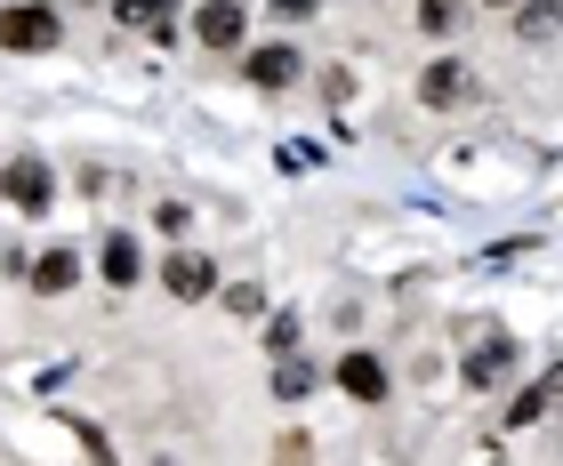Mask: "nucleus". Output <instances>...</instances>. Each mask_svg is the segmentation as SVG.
<instances>
[{"label": "nucleus", "instance_id": "nucleus-1", "mask_svg": "<svg viewBox=\"0 0 563 466\" xmlns=\"http://www.w3.org/2000/svg\"><path fill=\"white\" fill-rule=\"evenodd\" d=\"M0 48H57V9H0Z\"/></svg>", "mask_w": 563, "mask_h": 466}, {"label": "nucleus", "instance_id": "nucleus-2", "mask_svg": "<svg viewBox=\"0 0 563 466\" xmlns=\"http://www.w3.org/2000/svg\"><path fill=\"white\" fill-rule=\"evenodd\" d=\"M0 193H9L24 218H41V210H48V169L33 162V153H24V162H9V169H0Z\"/></svg>", "mask_w": 563, "mask_h": 466}, {"label": "nucleus", "instance_id": "nucleus-3", "mask_svg": "<svg viewBox=\"0 0 563 466\" xmlns=\"http://www.w3.org/2000/svg\"><path fill=\"white\" fill-rule=\"evenodd\" d=\"M555 402H563V362H555V370H548L540 386H523V395H516V410H507V426H540Z\"/></svg>", "mask_w": 563, "mask_h": 466}, {"label": "nucleus", "instance_id": "nucleus-4", "mask_svg": "<svg viewBox=\"0 0 563 466\" xmlns=\"http://www.w3.org/2000/svg\"><path fill=\"white\" fill-rule=\"evenodd\" d=\"M162 281H169V298H210L218 290V266H210V257H169Z\"/></svg>", "mask_w": 563, "mask_h": 466}, {"label": "nucleus", "instance_id": "nucleus-5", "mask_svg": "<svg viewBox=\"0 0 563 466\" xmlns=\"http://www.w3.org/2000/svg\"><path fill=\"white\" fill-rule=\"evenodd\" d=\"M194 33L210 48H242V9H234V0H210V9L194 16Z\"/></svg>", "mask_w": 563, "mask_h": 466}, {"label": "nucleus", "instance_id": "nucleus-6", "mask_svg": "<svg viewBox=\"0 0 563 466\" xmlns=\"http://www.w3.org/2000/svg\"><path fill=\"white\" fill-rule=\"evenodd\" d=\"M339 386H346L354 402H378V395H387V370H378V354H346V362H339Z\"/></svg>", "mask_w": 563, "mask_h": 466}, {"label": "nucleus", "instance_id": "nucleus-7", "mask_svg": "<svg viewBox=\"0 0 563 466\" xmlns=\"http://www.w3.org/2000/svg\"><path fill=\"white\" fill-rule=\"evenodd\" d=\"M250 81L258 89H290L298 81V48H250Z\"/></svg>", "mask_w": 563, "mask_h": 466}, {"label": "nucleus", "instance_id": "nucleus-8", "mask_svg": "<svg viewBox=\"0 0 563 466\" xmlns=\"http://www.w3.org/2000/svg\"><path fill=\"white\" fill-rule=\"evenodd\" d=\"M73 281H81V257H73V249H48L41 266H33V290H41V298H65Z\"/></svg>", "mask_w": 563, "mask_h": 466}, {"label": "nucleus", "instance_id": "nucleus-9", "mask_svg": "<svg viewBox=\"0 0 563 466\" xmlns=\"http://www.w3.org/2000/svg\"><path fill=\"white\" fill-rule=\"evenodd\" d=\"M419 97H427V106H459V97H467V65H427V81H419Z\"/></svg>", "mask_w": 563, "mask_h": 466}, {"label": "nucleus", "instance_id": "nucleus-10", "mask_svg": "<svg viewBox=\"0 0 563 466\" xmlns=\"http://www.w3.org/2000/svg\"><path fill=\"white\" fill-rule=\"evenodd\" d=\"M507 370H516V346H507V339H492L483 354H467V386H499Z\"/></svg>", "mask_w": 563, "mask_h": 466}, {"label": "nucleus", "instance_id": "nucleus-11", "mask_svg": "<svg viewBox=\"0 0 563 466\" xmlns=\"http://www.w3.org/2000/svg\"><path fill=\"white\" fill-rule=\"evenodd\" d=\"M137 274H145V257H137V242H130V233H113V242H106V281H113V290H130Z\"/></svg>", "mask_w": 563, "mask_h": 466}, {"label": "nucleus", "instance_id": "nucleus-12", "mask_svg": "<svg viewBox=\"0 0 563 466\" xmlns=\"http://www.w3.org/2000/svg\"><path fill=\"white\" fill-rule=\"evenodd\" d=\"M555 24H563V0H523V9H516L523 41H555Z\"/></svg>", "mask_w": 563, "mask_h": 466}, {"label": "nucleus", "instance_id": "nucleus-13", "mask_svg": "<svg viewBox=\"0 0 563 466\" xmlns=\"http://www.w3.org/2000/svg\"><path fill=\"white\" fill-rule=\"evenodd\" d=\"M177 0H121V24H137V33H169Z\"/></svg>", "mask_w": 563, "mask_h": 466}, {"label": "nucleus", "instance_id": "nucleus-14", "mask_svg": "<svg viewBox=\"0 0 563 466\" xmlns=\"http://www.w3.org/2000/svg\"><path fill=\"white\" fill-rule=\"evenodd\" d=\"M306 386H314V370H306L298 354H282V362H274V395H282V402H298Z\"/></svg>", "mask_w": 563, "mask_h": 466}, {"label": "nucleus", "instance_id": "nucleus-15", "mask_svg": "<svg viewBox=\"0 0 563 466\" xmlns=\"http://www.w3.org/2000/svg\"><path fill=\"white\" fill-rule=\"evenodd\" d=\"M266 346H274V362H282V354H298V314H274V330H266Z\"/></svg>", "mask_w": 563, "mask_h": 466}, {"label": "nucleus", "instance_id": "nucleus-16", "mask_svg": "<svg viewBox=\"0 0 563 466\" xmlns=\"http://www.w3.org/2000/svg\"><path fill=\"white\" fill-rule=\"evenodd\" d=\"M153 225H162V233H186L194 210H186V201H162V210H153Z\"/></svg>", "mask_w": 563, "mask_h": 466}, {"label": "nucleus", "instance_id": "nucleus-17", "mask_svg": "<svg viewBox=\"0 0 563 466\" xmlns=\"http://www.w3.org/2000/svg\"><path fill=\"white\" fill-rule=\"evenodd\" d=\"M419 24H427V33H451V0H427V9H419Z\"/></svg>", "mask_w": 563, "mask_h": 466}, {"label": "nucleus", "instance_id": "nucleus-18", "mask_svg": "<svg viewBox=\"0 0 563 466\" xmlns=\"http://www.w3.org/2000/svg\"><path fill=\"white\" fill-rule=\"evenodd\" d=\"M274 9H290V16H306V9H314V0H274Z\"/></svg>", "mask_w": 563, "mask_h": 466}]
</instances>
